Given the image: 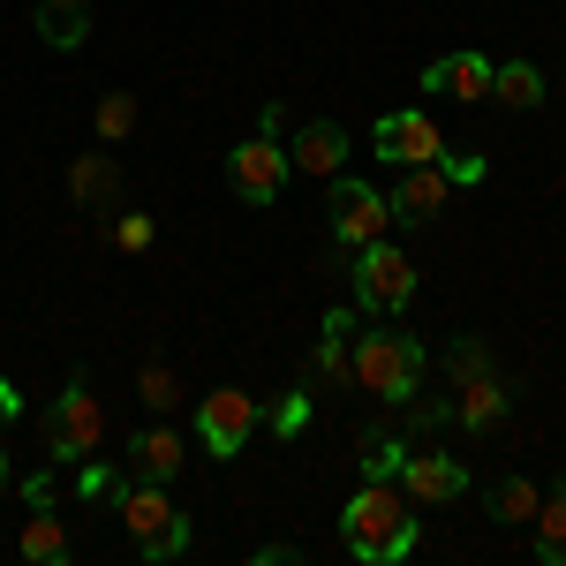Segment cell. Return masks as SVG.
<instances>
[{"mask_svg":"<svg viewBox=\"0 0 566 566\" xmlns=\"http://www.w3.org/2000/svg\"><path fill=\"white\" fill-rule=\"evenodd\" d=\"M129 129H136V98H129V91L98 98V144H122Z\"/></svg>","mask_w":566,"mask_h":566,"instance_id":"obj_23","label":"cell"},{"mask_svg":"<svg viewBox=\"0 0 566 566\" xmlns=\"http://www.w3.org/2000/svg\"><path fill=\"white\" fill-rule=\"evenodd\" d=\"M536 559L566 566V483H552V499H536Z\"/></svg>","mask_w":566,"mask_h":566,"instance_id":"obj_18","label":"cell"},{"mask_svg":"<svg viewBox=\"0 0 566 566\" xmlns=\"http://www.w3.org/2000/svg\"><path fill=\"white\" fill-rule=\"evenodd\" d=\"M23 559H39V566H61V559H69V528L53 522L45 506L23 522Z\"/></svg>","mask_w":566,"mask_h":566,"instance_id":"obj_20","label":"cell"},{"mask_svg":"<svg viewBox=\"0 0 566 566\" xmlns=\"http://www.w3.org/2000/svg\"><path fill=\"white\" fill-rule=\"evenodd\" d=\"M491 98H499V106H536V98H544V76H536V61H499V69H491Z\"/></svg>","mask_w":566,"mask_h":566,"instance_id":"obj_19","label":"cell"},{"mask_svg":"<svg viewBox=\"0 0 566 566\" xmlns=\"http://www.w3.org/2000/svg\"><path fill=\"white\" fill-rule=\"evenodd\" d=\"M370 151L386 159V167H423L446 151V136L431 129V114H386L378 129H370Z\"/></svg>","mask_w":566,"mask_h":566,"instance_id":"obj_9","label":"cell"},{"mask_svg":"<svg viewBox=\"0 0 566 566\" xmlns=\"http://www.w3.org/2000/svg\"><path fill=\"white\" fill-rule=\"evenodd\" d=\"M122 528L136 536V552L151 566H167V559L189 552V514L167 499V483H151V476H136L129 491H122Z\"/></svg>","mask_w":566,"mask_h":566,"instance_id":"obj_3","label":"cell"},{"mask_svg":"<svg viewBox=\"0 0 566 566\" xmlns=\"http://www.w3.org/2000/svg\"><path fill=\"white\" fill-rule=\"evenodd\" d=\"M144 400H151V408H175V400H181V386H175L167 363H144Z\"/></svg>","mask_w":566,"mask_h":566,"instance_id":"obj_24","label":"cell"},{"mask_svg":"<svg viewBox=\"0 0 566 566\" xmlns=\"http://www.w3.org/2000/svg\"><path fill=\"white\" fill-rule=\"evenodd\" d=\"M400 461H408V446H400V438H392V431H370V438H363V476H400Z\"/></svg>","mask_w":566,"mask_h":566,"instance_id":"obj_22","label":"cell"},{"mask_svg":"<svg viewBox=\"0 0 566 566\" xmlns=\"http://www.w3.org/2000/svg\"><path fill=\"white\" fill-rule=\"evenodd\" d=\"M0 483H8V446H0Z\"/></svg>","mask_w":566,"mask_h":566,"instance_id":"obj_29","label":"cell"},{"mask_svg":"<svg viewBox=\"0 0 566 566\" xmlns=\"http://www.w3.org/2000/svg\"><path fill=\"white\" fill-rule=\"evenodd\" d=\"M114 242H122V250H151V219L122 212V219H114Z\"/></svg>","mask_w":566,"mask_h":566,"instance_id":"obj_26","label":"cell"},{"mask_svg":"<svg viewBox=\"0 0 566 566\" xmlns=\"http://www.w3.org/2000/svg\"><path fill=\"white\" fill-rule=\"evenodd\" d=\"M287 175H295V167H287V151H280L272 136H250V144L227 151V181H234L242 205H272V197L287 189Z\"/></svg>","mask_w":566,"mask_h":566,"instance_id":"obj_7","label":"cell"},{"mask_svg":"<svg viewBox=\"0 0 566 566\" xmlns=\"http://www.w3.org/2000/svg\"><path fill=\"white\" fill-rule=\"evenodd\" d=\"M303 423H310V400H303V392H287V400L272 408V431H280V438H295Z\"/></svg>","mask_w":566,"mask_h":566,"instance_id":"obj_25","label":"cell"},{"mask_svg":"<svg viewBox=\"0 0 566 566\" xmlns=\"http://www.w3.org/2000/svg\"><path fill=\"white\" fill-rule=\"evenodd\" d=\"M355 303L378 310V317H392V310L416 303V264H408V250H392L386 234L355 250Z\"/></svg>","mask_w":566,"mask_h":566,"instance_id":"obj_4","label":"cell"},{"mask_svg":"<svg viewBox=\"0 0 566 566\" xmlns=\"http://www.w3.org/2000/svg\"><path fill=\"white\" fill-rule=\"evenodd\" d=\"M69 189H76L84 205H114V197H122V167H114L106 151H84V159L69 167Z\"/></svg>","mask_w":566,"mask_h":566,"instance_id":"obj_16","label":"cell"},{"mask_svg":"<svg viewBox=\"0 0 566 566\" xmlns=\"http://www.w3.org/2000/svg\"><path fill=\"white\" fill-rule=\"evenodd\" d=\"M446 197H453L446 167H438V159H423V167H408V175H400V189H392L386 205H392V219H400V227H423V219L446 212Z\"/></svg>","mask_w":566,"mask_h":566,"instance_id":"obj_11","label":"cell"},{"mask_svg":"<svg viewBox=\"0 0 566 566\" xmlns=\"http://www.w3.org/2000/svg\"><path fill=\"white\" fill-rule=\"evenodd\" d=\"M483 506H491V522H499V528H514V522H528V514H536V483H528V476L491 483V499H483Z\"/></svg>","mask_w":566,"mask_h":566,"instance_id":"obj_21","label":"cell"},{"mask_svg":"<svg viewBox=\"0 0 566 566\" xmlns=\"http://www.w3.org/2000/svg\"><path fill=\"white\" fill-rule=\"evenodd\" d=\"M392 227V205L370 189V181H348V175H333V234L348 242V250H363V242H378Z\"/></svg>","mask_w":566,"mask_h":566,"instance_id":"obj_8","label":"cell"},{"mask_svg":"<svg viewBox=\"0 0 566 566\" xmlns=\"http://www.w3.org/2000/svg\"><path fill=\"white\" fill-rule=\"evenodd\" d=\"M250 431H258V400L242 386H219L197 400V438H205V453H219V461H234L242 446H250Z\"/></svg>","mask_w":566,"mask_h":566,"instance_id":"obj_5","label":"cell"},{"mask_svg":"<svg viewBox=\"0 0 566 566\" xmlns=\"http://www.w3.org/2000/svg\"><path fill=\"white\" fill-rule=\"evenodd\" d=\"M438 167H446V181H483V159H469V151H438Z\"/></svg>","mask_w":566,"mask_h":566,"instance_id":"obj_27","label":"cell"},{"mask_svg":"<svg viewBox=\"0 0 566 566\" xmlns=\"http://www.w3.org/2000/svg\"><path fill=\"white\" fill-rule=\"evenodd\" d=\"M416 499L400 491V483L386 476H363V491H355L348 506H340V544H348L363 566H392L416 552Z\"/></svg>","mask_w":566,"mask_h":566,"instance_id":"obj_1","label":"cell"},{"mask_svg":"<svg viewBox=\"0 0 566 566\" xmlns=\"http://www.w3.org/2000/svg\"><path fill=\"white\" fill-rule=\"evenodd\" d=\"M392 483H400L416 506H446V499H461V491H469V469H461L453 453H408Z\"/></svg>","mask_w":566,"mask_h":566,"instance_id":"obj_10","label":"cell"},{"mask_svg":"<svg viewBox=\"0 0 566 566\" xmlns=\"http://www.w3.org/2000/svg\"><path fill=\"white\" fill-rule=\"evenodd\" d=\"M423 91H446V98H483L491 91V61L483 53H446L423 69Z\"/></svg>","mask_w":566,"mask_h":566,"instance_id":"obj_13","label":"cell"},{"mask_svg":"<svg viewBox=\"0 0 566 566\" xmlns=\"http://www.w3.org/2000/svg\"><path fill=\"white\" fill-rule=\"evenodd\" d=\"M453 416H461L469 431H491V423L506 416V386H499L491 370H469V378H461V408H453Z\"/></svg>","mask_w":566,"mask_h":566,"instance_id":"obj_15","label":"cell"},{"mask_svg":"<svg viewBox=\"0 0 566 566\" xmlns=\"http://www.w3.org/2000/svg\"><path fill=\"white\" fill-rule=\"evenodd\" d=\"M106 438V416H98V392L84 378H69L61 400H53V461H91Z\"/></svg>","mask_w":566,"mask_h":566,"instance_id":"obj_6","label":"cell"},{"mask_svg":"<svg viewBox=\"0 0 566 566\" xmlns=\"http://www.w3.org/2000/svg\"><path fill=\"white\" fill-rule=\"evenodd\" d=\"M348 363H355V386H370L378 400H416V386H423V340L400 333V325L363 333Z\"/></svg>","mask_w":566,"mask_h":566,"instance_id":"obj_2","label":"cell"},{"mask_svg":"<svg viewBox=\"0 0 566 566\" xmlns=\"http://www.w3.org/2000/svg\"><path fill=\"white\" fill-rule=\"evenodd\" d=\"M129 461H136V476L175 483V476H181V438H175V431H144V438L129 446Z\"/></svg>","mask_w":566,"mask_h":566,"instance_id":"obj_17","label":"cell"},{"mask_svg":"<svg viewBox=\"0 0 566 566\" xmlns=\"http://www.w3.org/2000/svg\"><path fill=\"white\" fill-rule=\"evenodd\" d=\"M287 167L333 181L340 167H348V129H340V122H303V129H295V144H287Z\"/></svg>","mask_w":566,"mask_h":566,"instance_id":"obj_12","label":"cell"},{"mask_svg":"<svg viewBox=\"0 0 566 566\" xmlns=\"http://www.w3.org/2000/svg\"><path fill=\"white\" fill-rule=\"evenodd\" d=\"M15 408H23V392H15L8 378H0V416H15Z\"/></svg>","mask_w":566,"mask_h":566,"instance_id":"obj_28","label":"cell"},{"mask_svg":"<svg viewBox=\"0 0 566 566\" xmlns=\"http://www.w3.org/2000/svg\"><path fill=\"white\" fill-rule=\"evenodd\" d=\"M39 39L61 45V53H76L91 39V0H39Z\"/></svg>","mask_w":566,"mask_h":566,"instance_id":"obj_14","label":"cell"}]
</instances>
